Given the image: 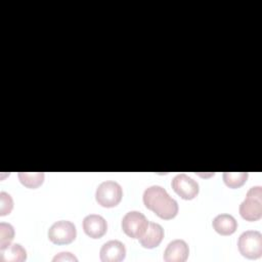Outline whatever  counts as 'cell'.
Listing matches in <instances>:
<instances>
[{"label": "cell", "instance_id": "4", "mask_svg": "<svg viewBox=\"0 0 262 262\" xmlns=\"http://www.w3.org/2000/svg\"><path fill=\"white\" fill-rule=\"evenodd\" d=\"M123 190L119 183L115 181H103L96 188V202L105 208L116 207L122 200Z\"/></svg>", "mask_w": 262, "mask_h": 262}, {"label": "cell", "instance_id": "6", "mask_svg": "<svg viewBox=\"0 0 262 262\" xmlns=\"http://www.w3.org/2000/svg\"><path fill=\"white\" fill-rule=\"evenodd\" d=\"M146 217L138 211L128 212L122 219L123 231L132 238H139L147 228Z\"/></svg>", "mask_w": 262, "mask_h": 262}, {"label": "cell", "instance_id": "10", "mask_svg": "<svg viewBox=\"0 0 262 262\" xmlns=\"http://www.w3.org/2000/svg\"><path fill=\"white\" fill-rule=\"evenodd\" d=\"M189 248L183 239H174L164 252V261L166 262H184L188 258Z\"/></svg>", "mask_w": 262, "mask_h": 262}, {"label": "cell", "instance_id": "11", "mask_svg": "<svg viewBox=\"0 0 262 262\" xmlns=\"http://www.w3.org/2000/svg\"><path fill=\"white\" fill-rule=\"evenodd\" d=\"M164 237L163 227L155 222H148L144 233L139 237V243L143 248L152 249L160 245Z\"/></svg>", "mask_w": 262, "mask_h": 262}, {"label": "cell", "instance_id": "3", "mask_svg": "<svg viewBox=\"0 0 262 262\" xmlns=\"http://www.w3.org/2000/svg\"><path fill=\"white\" fill-rule=\"evenodd\" d=\"M239 253L248 259H258L262 255V234L257 230L243 232L237 241Z\"/></svg>", "mask_w": 262, "mask_h": 262}, {"label": "cell", "instance_id": "1", "mask_svg": "<svg viewBox=\"0 0 262 262\" xmlns=\"http://www.w3.org/2000/svg\"><path fill=\"white\" fill-rule=\"evenodd\" d=\"M143 203L147 209L155 212L162 219H172L178 213L177 202L160 185H152L144 190Z\"/></svg>", "mask_w": 262, "mask_h": 262}, {"label": "cell", "instance_id": "18", "mask_svg": "<svg viewBox=\"0 0 262 262\" xmlns=\"http://www.w3.org/2000/svg\"><path fill=\"white\" fill-rule=\"evenodd\" d=\"M52 261H54V262H56V261H75V262H77L78 259L73 254H71L69 252H61V253L57 254L56 256H54Z\"/></svg>", "mask_w": 262, "mask_h": 262}, {"label": "cell", "instance_id": "15", "mask_svg": "<svg viewBox=\"0 0 262 262\" xmlns=\"http://www.w3.org/2000/svg\"><path fill=\"white\" fill-rule=\"evenodd\" d=\"M248 178L247 172H224L223 180L224 183L230 188H237L242 186Z\"/></svg>", "mask_w": 262, "mask_h": 262}, {"label": "cell", "instance_id": "7", "mask_svg": "<svg viewBox=\"0 0 262 262\" xmlns=\"http://www.w3.org/2000/svg\"><path fill=\"white\" fill-rule=\"evenodd\" d=\"M173 190L183 200H192L199 193V184L188 175L181 173L176 175L171 182Z\"/></svg>", "mask_w": 262, "mask_h": 262}, {"label": "cell", "instance_id": "5", "mask_svg": "<svg viewBox=\"0 0 262 262\" xmlns=\"http://www.w3.org/2000/svg\"><path fill=\"white\" fill-rule=\"evenodd\" d=\"M76 226L67 220L56 221L48 229L49 239L56 245L70 244L76 238Z\"/></svg>", "mask_w": 262, "mask_h": 262}, {"label": "cell", "instance_id": "13", "mask_svg": "<svg viewBox=\"0 0 262 262\" xmlns=\"http://www.w3.org/2000/svg\"><path fill=\"white\" fill-rule=\"evenodd\" d=\"M27 259V252L19 244H12L0 249L1 262H23Z\"/></svg>", "mask_w": 262, "mask_h": 262}, {"label": "cell", "instance_id": "17", "mask_svg": "<svg viewBox=\"0 0 262 262\" xmlns=\"http://www.w3.org/2000/svg\"><path fill=\"white\" fill-rule=\"evenodd\" d=\"M13 209V200L11 195L5 191L0 192V215H8Z\"/></svg>", "mask_w": 262, "mask_h": 262}, {"label": "cell", "instance_id": "14", "mask_svg": "<svg viewBox=\"0 0 262 262\" xmlns=\"http://www.w3.org/2000/svg\"><path fill=\"white\" fill-rule=\"evenodd\" d=\"M18 179L23 185L28 188H37L44 181V173L43 172H19L17 174Z\"/></svg>", "mask_w": 262, "mask_h": 262}, {"label": "cell", "instance_id": "12", "mask_svg": "<svg viewBox=\"0 0 262 262\" xmlns=\"http://www.w3.org/2000/svg\"><path fill=\"white\" fill-rule=\"evenodd\" d=\"M213 228L221 235H230L237 228V222L229 214H219L212 221Z\"/></svg>", "mask_w": 262, "mask_h": 262}, {"label": "cell", "instance_id": "9", "mask_svg": "<svg viewBox=\"0 0 262 262\" xmlns=\"http://www.w3.org/2000/svg\"><path fill=\"white\" fill-rule=\"evenodd\" d=\"M83 229L88 236L99 238L106 232L107 224L105 219L100 215L90 214L83 219Z\"/></svg>", "mask_w": 262, "mask_h": 262}, {"label": "cell", "instance_id": "8", "mask_svg": "<svg viewBox=\"0 0 262 262\" xmlns=\"http://www.w3.org/2000/svg\"><path fill=\"white\" fill-rule=\"evenodd\" d=\"M99 254L102 262H120L125 259L126 248L119 241H110L103 244Z\"/></svg>", "mask_w": 262, "mask_h": 262}, {"label": "cell", "instance_id": "16", "mask_svg": "<svg viewBox=\"0 0 262 262\" xmlns=\"http://www.w3.org/2000/svg\"><path fill=\"white\" fill-rule=\"evenodd\" d=\"M14 237L13 226L9 223H0V249H4L10 245Z\"/></svg>", "mask_w": 262, "mask_h": 262}, {"label": "cell", "instance_id": "2", "mask_svg": "<svg viewBox=\"0 0 262 262\" xmlns=\"http://www.w3.org/2000/svg\"><path fill=\"white\" fill-rule=\"evenodd\" d=\"M239 214L247 221H257L262 217V187L254 186L247 192L239 205Z\"/></svg>", "mask_w": 262, "mask_h": 262}]
</instances>
